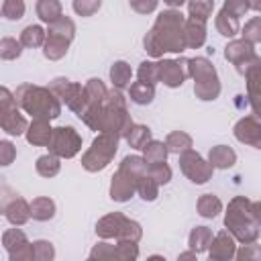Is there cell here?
<instances>
[{
    "instance_id": "obj_23",
    "label": "cell",
    "mask_w": 261,
    "mask_h": 261,
    "mask_svg": "<svg viewBox=\"0 0 261 261\" xmlns=\"http://www.w3.org/2000/svg\"><path fill=\"white\" fill-rule=\"evenodd\" d=\"M165 149H167V153L179 155V153L192 149V137L184 130H173L165 137Z\"/></svg>"
},
{
    "instance_id": "obj_14",
    "label": "cell",
    "mask_w": 261,
    "mask_h": 261,
    "mask_svg": "<svg viewBox=\"0 0 261 261\" xmlns=\"http://www.w3.org/2000/svg\"><path fill=\"white\" fill-rule=\"evenodd\" d=\"M208 249H210L208 251L210 259H232L234 257V239H232V234L222 230L216 237H212Z\"/></svg>"
},
{
    "instance_id": "obj_10",
    "label": "cell",
    "mask_w": 261,
    "mask_h": 261,
    "mask_svg": "<svg viewBox=\"0 0 261 261\" xmlns=\"http://www.w3.org/2000/svg\"><path fill=\"white\" fill-rule=\"evenodd\" d=\"M157 77L163 82L167 88H179L184 80L188 77V67L186 61H173V59H163L157 63Z\"/></svg>"
},
{
    "instance_id": "obj_17",
    "label": "cell",
    "mask_w": 261,
    "mask_h": 261,
    "mask_svg": "<svg viewBox=\"0 0 261 261\" xmlns=\"http://www.w3.org/2000/svg\"><path fill=\"white\" fill-rule=\"evenodd\" d=\"M4 214H6V218H8L10 224H14V226H22V224L31 218V206H29V202H27L24 198L16 196V198L6 206Z\"/></svg>"
},
{
    "instance_id": "obj_6",
    "label": "cell",
    "mask_w": 261,
    "mask_h": 261,
    "mask_svg": "<svg viewBox=\"0 0 261 261\" xmlns=\"http://www.w3.org/2000/svg\"><path fill=\"white\" fill-rule=\"evenodd\" d=\"M47 147H49V153L57 155L59 159H71L82 149V137L73 126H57L51 130V139Z\"/></svg>"
},
{
    "instance_id": "obj_55",
    "label": "cell",
    "mask_w": 261,
    "mask_h": 261,
    "mask_svg": "<svg viewBox=\"0 0 261 261\" xmlns=\"http://www.w3.org/2000/svg\"><path fill=\"white\" fill-rule=\"evenodd\" d=\"M190 257H192V259H196V253H194V251H190V253H181L177 259H190Z\"/></svg>"
},
{
    "instance_id": "obj_46",
    "label": "cell",
    "mask_w": 261,
    "mask_h": 261,
    "mask_svg": "<svg viewBox=\"0 0 261 261\" xmlns=\"http://www.w3.org/2000/svg\"><path fill=\"white\" fill-rule=\"evenodd\" d=\"M247 10H251L247 0H224V6H222V12L234 16V18L243 16Z\"/></svg>"
},
{
    "instance_id": "obj_25",
    "label": "cell",
    "mask_w": 261,
    "mask_h": 261,
    "mask_svg": "<svg viewBox=\"0 0 261 261\" xmlns=\"http://www.w3.org/2000/svg\"><path fill=\"white\" fill-rule=\"evenodd\" d=\"M190 247H192V251L198 255V253H202V251H208V247H210V241H212V230L208 228V226H196L192 232H190Z\"/></svg>"
},
{
    "instance_id": "obj_53",
    "label": "cell",
    "mask_w": 261,
    "mask_h": 261,
    "mask_svg": "<svg viewBox=\"0 0 261 261\" xmlns=\"http://www.w3.org/2000/svg\"><path fill=\"white\" fill-rule=\"evenodd\" d=\"M163 2H165L169 8H179L181 4H186V0H163Z\"/></svg>"
},
{
    "instance_id": "obj_52",
    "label": "cell",
    "mask_w": 261,
    "mask_h": 261,
    "mask_svg": "<svg viewBox=\"0 0 261 261\" xmlns=\"http://www.w3.org/2000/svg\"><path fill=\"white\" fill-rule=\"evenodd\" d=\"M14 100V94L8 90V88H4V86H0V104H6V102H12Z\"/></svg>"
},
{
    "instance_id": "obj_20",
    "label": "cell",
    "mask_w": 261,
    "mask_h": 261,
    "mask_svg": "<svg viewBox=\"0 0 261 261\" xmlns=\"http://www.w3.org/2000/svg\"><path fill=\"white\" fill-rule=\"evenodd\" d=\"M43 55L47 59H61L65 53H67V47H69V41L59 37V35H51L47 33L45 37V43H43Z\"/></svg>"
},
{
    "instance_id": "obj_8",
    "label": "cell",
    "mask_w": 261,
    "mask_h": 261,
    "mask_svg": "<svg viewBox=\"0 0 261 261\" xmlns=\"http://www.w3.org/2000/svg\"><path fill=\"white\" fill-rule=\"evenodd\" d=\"M224 57L228 61H232L239 69V73H245L247 69H251L253 65L261 63L259 61V55L255 51V45H251L249 41L245 39H237V41H230L224 49Z\"/></svg>"
},
{
    "instance_id": "obj_1",
    "label": "cell",
    "mask_w": 261,
    "mask_h": 261,
    "mask_svg": "<svg viewBox=\"0 0 261 261\" xmlns=\"http://www.w3.org/2000/svg\"><path fill=\"white\" fill-rule=\"evenodd\" d=\"M224 224L241 243H255L259 239V202H251L245 196L232 198L226 210Z\"/></svg>"
},
{
    "instance_id": "obj_32",
    "label": "cell",
    "mask_w": 261,
    "mask_h": 261,
    "mask_svg": "<svg viewBox=\"0 0 261 261\" xmlns=\"http://www.w3.org/2000/svg\"><path fill=\"white\" fill-rule=\"evenodd\" d=\"M37 14L43 22H53L61 16V2L59 0H37Z\"/></svg>"
},
{
    "instance_id": "obj_36",
    "label": "cell",
    "mask_w": 261,
    "mask_h": 261,
    "mask_svg": "<svg viewBox=\"0 0 261 261\" xmlns=\"http://www.w3.org/2000/svg\"><path fill=\"white\" fill-rule=\"evenodd\" d=\"M239 29H241L239 18H234V16L222 12V10L218 12V16H216V31H218L220 35H224V37H234V35L239 33Z\"/></svg>"
},
{
    "instance_id": "obj_18",
    "label": "cell",
    "mask_w": 261,
    "mask_h": 261,
    "mask_svg": "<svg viewBox=\"0 0 261 261\" xmlns=\"http://www.w3.org/2000/svg\"><path fill=\"white\" fill-rule=\"evenodd\" d=\"M208 163L214 169H228L237 163V153L226 145H216L208 153Z\"/></svg>"
},
{
    "instance_id": "obj_29",
    "label": "cell",
    "mask_w": 261,
    "mask_h": 261,
    "mask_svg": "<svg viewBox=\"0 0 261 261\" xmlns=\"http://www.w3.org/2000/svg\"><path fill=\"white\" fill-rule=\"evenodd\" d=\"M186 2H188L190 18L200 20V22H206L208 16H210L212 10H214V2H212V0H186Z\"/></svg>"
},
{
    "instance_id": "obj_16",
    "label": "cell",
    "mask_w": 261,
    "mask_h": 261,
    "mask_svg": "<svg viewBox=\"0 0 261 261\" xmlns=\"http://www.w3.org/2000/svg\"><path fill=\"white\" fill-rule=\"evenodd\" d=\"M51 126H49V120H45V118H33V122L27 126V141L31 143V145H41V147H45L47 143H49V139H51Z\"/></svg>"
},
{
    "instance_id": "obj_5",
    "label": "cell",
    "mask_w": 261,
    "mask_h": 261,
    "mask_svg": "<svg viewBox=\"0 0 261 261\" xmlns=\"http://www.w3.org/2000/svg\"><path fill=\"white\" fill-rule=\"evenodd\" d=\"M118 139L120 137H116L114 133H100L94 139L92 147L82 157L84 169H88V171H100V169H104L112 161V157L116 155Z\"/></svg>"
},
{
    "instance_id": "obj_56",
    "label": "cell",
    "mask_w": 261,
    "mask_h": 261,
    "mask_svg": "<svg viewBox=\"0 0 261 261\" xmlns=\"http://www.w3.org/2000/svg\"><path fill=\"white\" fill-rule=\"evenodd\" d=\"M0 14H2V0H0Z\"/></svg>"
},
{
    "instance_id": "obj_54",
    "label": "cell",
    "mask_w": 261,
    "mask_h": 261,
    "mask_svg": "<svg viewBox=\"0 0 261 261\" xmlns=\"http://www.w3.org/2000/svg\"><path fill=\"white\" fill-rule=\"evenodd\" d=\"M247 2H249V8H251V10H255V12H257V10L261 8V4H259V0H247Z\"/></svg>"
},
{
    "instance_id": "obj_44",
    "label": "cell",
    "mask_w": 261,
    "mask_h": 261,
    "mask_svg": "<svg viewBox=\"0 0 261 261\" xmlns=\"http://www.w3.org/2000/svg\"><path fill=\"white\" fill-rule=\"evenodd\" d=\"M102 6V0H73V10L80 16H92Z\"/></svg>"
},
{
    "instance_id": "obj_50",
    "label": "cell",
    "mask_w": 261,
    "mask_h": 261,
    "mask_svg": "<svg viewBox=\"0 0 261 261\" xmlns=\"http://www.w3.org/2000/svg\"><path fill=\"white\" fill-rule=\"evenodd\" d=\"M90 257L92 259H96V257H114V247L108 245V243H100V245L94 247V251L90 253Z\"/></svg>"
},
{
    "instance_id": "obj_45",
    "label": "cell",
    "mask_w": 261,
    "mask_h": 261,
    "mask_svg": "<svg viewBox=\"0 0 261 261\" xmlns=\"http://www.w3.org/2000/svg\"><path fill=\"white\" fill-rule=\"evenodd\" d=\"M139 80L155 86V82H159V77H157V63L155 61H143L139 65Z\"/></svg>"
},
{
    "instance_id": "obj_15",
    "label": "cell",
    "mask_w": 261,
    "mask_h": 261,
    "mask_svg": "<svg viewBox=\"0 0 261 261\" xmlns=\"http://www.w3.org/2000/svg\"><path fill=\"white\" fill-rule=\"evenodd\" d=\"M184 43L190 49H198L206 43V24L200 20H186L184 22Z\"/></svg>"
},
{
    "instance_id": "obj_27",
    "label": "cell",
    "mask_w": 261,
    "mask_h": 261,
    "mask_svg": "<svg viewBox=\"0 0 261 261\" xmlns=\"http://www.w3.org/2000/svg\"><path fill=\"white\" fill-rule=\"evenodd\" d=\"M35 169H37V173L43 175V177H53V175H57L59 169H61L59 157L53 155V153L41 155V157L37 159V163H35Z\"/></svg>"
},
{
    "instance_id": "obj_43",
    "label": "cell",
    "mask_w": 261,
    "mask_h": 261,
    "mask_svg": "<svg viewBox=\"0 0 261 261\" xmlns=\"http://www.w3.org/2000/svg\"><path fill=\"white\" fill-rule=\"evenodd\" d=\"M33 249V259H53L55 257V249L49 241H35L31 243Z\"/></svg>"
},
{
    "instance_id": "obj_13",
    "label": "cell",
    "mask_w": 261,
    "mask_h": 261,
    "mask_svg": "<svg viewBox=\"0 0 261 261\" xmlns=\"http://www.w3.org/2000/svg\"><path fill=\"white\" fill-rule=\"evenodd\" d=\"M135 184L137 179L130 177L128 173H124L122 169H118L112 175V184H110V198L116 202H126L128 198H133L135 194Z\"/></svg>"
},
{
    "instance_id": "obj_47",
    "label": "cell",
    "mask_w": 261,
    "mask_h": 261,
    "mask_svg": "<svg viewBox=\"0 0 261 261\" xmlns=\"http://www.w3.org/2000/svg\"><path fill=\"white\" fill-rule=\"evenodd\" d=\"M14 157H16V147L10 141H0V167L10 165Z\"/></svg>"
},
{
    "instance_id": "obj_7",
    "label": "cell",
    "mask_w": 261,
    "mask_h": 261,
    "mask_svg": "<svg viewBox=\"0 0 261 261\" xmlns=\"http://www.w3.org/2000/svg\"><path fill=\"white\" fill-rule=\"evenodd\" d=\"M179 167H181L184 175L190 177V181H194V184H206L214 171V167L194 149L179 153Z\"/></svg>"
},
{
    "instance_id": "obj_41",
    "label": "cell",
    "mask_w": 261,
    "mask_h": 261,
    "mask_svg": "<svg viewBox=\"0 0 261 261\" xmlns=\"http://www.w3.org/2000/svg\"><path fill=\"white\" fill-rule=\"evenodd\" d=\"M243 39L249 41L251 45H257L261 41V18L253 16L249 22H245L243 27Z\"/></svg>"
},
{
    "instance_id": "obj_21",
    "label": "cell",
    "mask_w": 261,
    "mask_h": 261,
    "mask_svg": "<svg viewBox=\"0 0 261 261\" xmlns=\"http://www.w3.org/2000/svg\"><path fill=\"white\" fill-rule=\"evenodd\" d=\"M128 96L135 104H151L155 98V86L147 82H133L128 84Z\"/></svg>"
},
{
    "instance_id": "obj_22",
    "label": "cell",
    "mask_w": 261,
    "mask_h": 261,
    "mask_svg": "<svg viewBox=\"0 0 261 261\" xmlns=\"http://www.w3.org/2000/svg\"><path fill=\"white\" fill-rule=\"evenodd\" d=\"M29 206H31V216L35 220H41L43 222V220H49V218L55 216V202L51 198H47V196L35 198Z\"/></svg>"
},
{
    "instance_id": "obj_26",
    "label": "cell",
    "mask_w": 261,
    "mask_h": 261,
    "mask_svg": "<svg viewBox=\"0 0 261 261\" xmlns=\"http://www.w3.org/2000/svg\"><path fill=\"white\" fill-rule=\"evenodd\" d=\"M143 159L147 163H159V161H165L167 159V149H165V143L163 141H155V139H149L143 147Z\"/></svg>"
},
{
    "instance_id": "obj_35",
    "label": "cell",
    "mask_w": 261,
    "mask_h": 261,
    "mask_svg": "<svg viewBox=\"0 0 261 261\" xmlns=\"http://www.w3.org/2000/svg\"><path fill=\"white\" fill-rule=\"evenodd\" d=\"M49 33L51 35H59V37L71 41L73 35H75V24H73L71 18H67V16L61 14L59 18H55L53 22H49Z\"/></svg>"
},
{
    "instance_id": "obj_11",
    "label": "cell",
    "mask_w": 261,
    "mask_h": 261,
    "mask_svg": "<svg viewBox=\"0 0 261 261\" xmlns=\"http://www.w3.org/2000/svg\"><path fill=\"white\" fill-rule=\"evenodd\" d=\"M234 137H237V141L259 149L261 147V124H259V116L257 114H249V116L241 118L234 124Z\"/></svg>"
},
{
    "instance_id": "obj_19",
    "label": "cell",
    "mask_w": 261,
    "mask_h": 261,
    "mask_svg": "<svg viewBox=\"0 0 261 261\" xmlns=\"http://www.w3.org/2000/svg\"><path fill=\"white\" fill-rule=\"evenodd\" d=\"M124 218H126V216L120 214V212H112V214H108V216H102V218L98 220V224H96V232H98L102 239H112V237L118 234V230H120Z\"/></svg>"
},
{
    "instance_id": "obj_31",
    "label": "cell",
    "mask_w": 261,
    "mask_h": 261,
    "mask_svg": "<svg viewBox=\"0 0 261 261\" xmlns=\"http://www.w3.org/2000/svg\"><path fill=\"white\" fill-rule=\"evenodd\" d=\"M135 192H139V196H141L143 200L153 202V200L157 198V194H159V184H157L151 175L143 173V175L137 179V184H135Z\"/></svg>"
},
{
    "instance_id": "obj_4",
    "label": "cell",
    "mask_w": 261,
    "mask_h": 261,
    "mask_svg": "<svg viewBox=\"0 0 261 261\" xmlns=\"http://www.w3.org/2000/svg\"><path fill=\"white\" fill-rule=\"evenodd\" d=\"M188 67V75H192L196 80L194 84V92L200 100H214L220 94V82L216 75L214 65L206 59V57H194L186 61Z\"/></svg>"
},
{
    "instance_id": "obj_24",
    "label": "cell",
    "mask_w": 261,
    "mask_h": 261,
    "mask_svg": "<svg viewBox=\"0 0 261 261\" xmlns=\"http://www.w3.org/2000/svg\"><path fill=\"white\" fill-rule=\"evenodd\" d=\"M130 77H133V69L126 61H114L112 67H110V80H112V86L116 90H124L128 84H130Z\"/></svg>"
},
{
    "instance_id": "obj_40",
    "label": "cell",
    "mask_w": 261,
    "mask_h": 261,
    "mask_svg": "<svg viewBox=\"0 0 261 261\" xmlns=\"http://www.w3.org/2000/svg\"><path fill=\"white\" fill-rule=\"evenodd\" d=\"M147 175H151V177L161 186V184H167V181L171 179V167H169L165 161L147 163Z\"/></svg>"
},
{
    "instance_id": "obj_33",
    "label": "cell",
    "mask_w": 261,
    "mask_h": 261,
    "mask_svg": "<svg viewBox=\"0 0 261 261\" xmlns=\"http://www.w3.org/2000/svg\"><path fill=\"white\" fill-rule=\"evenodd\" d=\"M45 37L47 33L39 27V24H29L22 33H20V45L22 47H41L45 43Z\"/></svg>"
},
{
    "instance_id": "obj_9",
    "label": "cell",
    "mask_w": 261,
    "mask_h": 261,
    "mask_svg": "<svg viewBox=\"0 0 261 261\" xmlns=\"http://www.w3.org/2000/svg\"><path fill=\"white\" fill-rule=\"evenodd\" d=\"M0 126L8 135H12V137H18V135H22L27 130L29 122L20 114V110H18V106H16L14 100L12 102H6V104H0Z\"/></svg>"
},
{
    "instance_id": "obj_28",
    "label": "cell",
    "mask_w": 261,
    "mask_h": 261,
    "mask_svg": "<svg viewBox=\"0 0 261 261\" xmlns=\"http://www.w3.org/2000/svg\"><path fill=\"white\" fill-rule=\"evenodd\" d=\"M222 210V202L214 194H202L198 200V214L204 218H214Z\"/></svg>"
},
{
    "instance_id": "obj_51",
    "label": "cell",
    "mask_w": 261,
    "mask_h": 261,
    "mask_svg": "<svg viewBox=\"0 0 261 261\" xmlns=\"http://www.w3.org/2000/svg\"><path fill=\"white\" fill-rule=\"evenodd\" d=\"M245 247H247V249H243V251L234 253L239 259H251V257H253V259H257V257H259V251H257V247H255L253 243H247Z\"/></svg>"
},
{
    "instance_id": "obj_37",
    "label": "cell",
    "mask_w": 261,
    "mask_h": 261,
    "mask_svg": "<svg viewBox=\"0 0 261 261\" xmlns=\"http://www.w3.org/2000/svg\"><path fill=\"white\" fill-rule=\"evenodd\" d=\"M141 234H143V232H141V224L135 222V220L124 218V222H122V226H120L116 239H118V243H139Z\"/></svg>"
},
{
    "instance_id": "obj_34",
    "label": "cell",
    "mask_w": 261,
    "mask_h": 261,
    "mask_svg": "<svg viewBox=\"0 0 261 261\" xmlns=\"http://www.w3.org/2000/svg\"><path fill=\"white\" fill-rule=\"evenodd\" d=\"M118 169H122V171L128 173L130 177L139 179L143 173H147V161H145L143 157H139V155H128V157L122 159V163H120Z\"/></svg>"
},
{
    "instance_id": "obj_48",
    "label": "cell",
    "mask_w": 261,
    "mask_h": 261,
    "mask_svg": "<svg viewBox=\"0 0 261 261\" xmlns=\"http://www.w3.org/2000/svg\"><path fill=\"white\" fill-rule=\"evenodd\" d=\"M128 2H130V8L135 12H139V14H149L159 4V0H128Z\"/></svg>"
},
{
    "instance_id": "obj_39",
    "label": "cell",
    "mask_w": 261,
    "mask_h": 261,
    "mask_svg": "<svg viewBox=\"0 0 261 261\" xmlns=\"http://www.w3.org/2000/svg\"><path fill=\"white\" fill-rule=\"evenodd\" d=\"M22 53V45L20 41L12 39V37H4L0 39V59H6V61H12L16 57H20Z\"/></svg>"
},
{
    "instance_id": "obj_49",
    "label": "cell",
    "mask_w": 261,
    "mask_h": 261,
    "mask_svg": "<svg viewBox=\"0 0 261 261\" xmlns=\"http://www.w3.org/2000/svg\"><path fill=\"white\" fill-rule=\"evenodd\" d=\"M16 196H18V194H16L12 188H8V186H0V214H4L6 206H8Z\"/></svg>"
},
{
    "instance_id": "obj_30",
    "label": "cell",
    "mask_w": 261,
    "mask_h": 261,
    "mask_svg": "<svg viewBox=\"0 0 261 261\" xmlns=\"http://www.w3.org/2000/svg\"><path fill=\"white\" fill-rule=\"evenodd\" d=\"M124 139L128 141V145L133 149H143L145 143L151 139V128L145 126V124H130V128L124 135Z\"/></svg>"
},
{
    "instance_id": "obj_38",
    "label": "cell",
    "mask_w": 261,
    "mask_h": 261,
    "mask_svg": "<svg viewBox=\"0 0 261 261\" xmlns=\"http://www.w3.org/2000/svg\"><path fill=\"white\" fill-rule=\"evenodd\" d=\"M84 92H86V96H88V104H102V100L106 98V88H104V84H102V80H98V77H92V80H88V84L84 86Z\"/></svg>"
},
{
    "instance_id": "obj_2",
    "label": "cell",
    "mask_w": 261,
    "mask_h": 261,
    "mask_svg": "<svg viewBox=\"0 0 261 261\" xmlns=\"http://www.w3.org/2000/svg\"><path fill=\"white\" fill-rule=\"evenodd\" d=\"M14 102L33 118H57L61 112V100L49 90L33 84H22L14 92Z\"/></svg>"
},
{
    "instance_id": "obj_3",
    "label": "cell",
    "mask_w": 261,
    "mask_h": 261,
    "mask_svg": "<svg viewBox=\"0 0 261 261\" xmlns=\"http://www.w3.org/2000/svg\"><path fill=\"white\" fill-rule=\"evenodd\" d=\"M184 14L175 8L165 10L157 16L151 33L155 35V39L159 41L163 51H171V53H181L186 51V43H184Z\"/></svg>"
},
{
    "instance_id": "obj_42",
    "label": "cell",
    "mask_w": 261,
    "mask_h": 261,
    "mask_svg": "<svg viewBox=\"0 0 261 261\" xmlns=\"http://www.w3.org/2000/svg\"><path fill=\"white\" fill-rule=\"evenodd\" d=\"M24 14V2L22 0H2V16L8 20H18Z\"/></svg>"
},
{
    "instance_id": "obj_12",
    "label": "cell",
    "mask_w": 261,
    "mask_h": 261,
    "mask_svg": "<svg viewBox=\"0 0 261 261\" xmlns=\"http://www.w3.org/2000/svg\"><path fill=\"white\" fill-rule=\"evenodd\" d=\"M2 245L6 247L10 259H20V257H27V259H33V249H31V243L27 241V234L20 230V228H10L2 234Z\"/></svg>"
}]
</instances>
